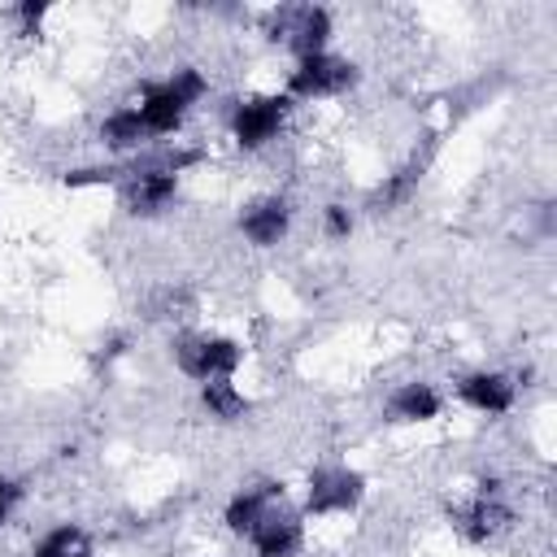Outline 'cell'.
Wrapping results in <instances>:
<instances>
[{"label":"cell","instance_id":"cell-1","mask_svg":"<svg viewBox=\"0 0 557 557\" xmlns=\"http://www.w3.org/2000/svg\"><path fill=\"white\" fill-rule=\"evenodd\" d=\"M209 161L205 148L174 139V144H152L139 157L122 161V183H117V209L135 222H161L174 213L183 200L187 178Z\"/></svg>","mask_w":557,"mask_h":557},{"label":"cell","instance_id":"cell-2","mask_svg":"<svg viewBox=\"0 0 557 557\" xmlns=\"http://www.w3.org/2000/svg\"><path fill=\"white\" fill-rule=\"evenodd\" d=\"M213 96V74L196 61H178L161 74H148L131 87V104L148 131L152 144H174L187 135L191 117L205 109V100Z\"/></svg>","mask_w":557,"mask_h":557},{"label":"cell","instance_id":"cell-3","mask_svg":"<svg viewBox=\"0 0 557 557\" xmlns=\"http://www.w3.org/2000/svg\"><path fill=\"white\" fill-rule=\"evenodd\" d=\"M296 113L300 109L278 87H248V91L226 96V104H222V135H226L231 152L265 157V152H274L287 139Z\"/></svg>","mask_w":557,"mask_h":557},{"label":"cell","instance_id":"cell-4","mask_svg":"<svg viewBox=\"0 0 557 557\" xmlns=\"http://www.w3.org/2000/svg\"><path fill=\"white\" fill-rule=\"evenodd\" d=\"M370 500V474L348 457H318L305 466L296 483V509L313 522H344L357 518Z\"/></svg>","mask_w":557,"mask_h":557},{"label":"cell","instance_id":"cell-5","mask_svg":"<svg viewBox=\"0 0 557 557\" xmlns=\"http://www.w3.org/2000/svg\"><path fill=\"white\" fill-rule=\"evenodd\" d=\"M257 35L274 52H283L292 61H305V57H318V52L335 48L339 17L322 0H278V4H265L257 13Z\"/></svg>","mask_w":557,"mask_h":557},{"label":"cell","instance_id":"cell-6","mask_svg":"<svg viewBox=\"0 0 557 557\" xmlns=\"http://www.w3.org/2000/svg\"><path fill=\"white\" fill-rule=\"evenodd\" d=\"M165 361L178 379L200 387L213 379H239L248 366V344L222 326H178L165 339Z\"/></svg>","mask_w":557,"mask_h":557},{"label":"cell","instance_id":"cell-7","mask_svg":"<svg viewBox=\"0 0 557 557\" xmlns=\"http://www.w3.org/2000/svg\"><path fill=\"white\" fill-rule=\"evenodd\" d=\"M366 83V70L357 57L331 48V52H318V57H305V61H292L278 91L296 104V109H313V104H331V100H348L357 87Z\"/></svg>","mask_w":557,"mask_h":557},{"label":"cell","instance_id":"cell-8","mask_svg":"<svg viewBox=\"0 0 557 557\" xmlns=\"http://www.w3.org/2000/svg\"><path fill=\"white\" fill-rule=\"evenodd\" d=\"M448 522L466 544H496L518 527V505L509 500L500 474H479L470 492L448 509Z\"/></svg>","mask_w":557,"mask_h":557},{"label":"cell","instance_id":"cell-9","mask_svg":"<svg viewBox=\"0 0 557 557\" xmlns=\"http://www.w3.org/2000/svg\"><path fill=\"white\" fill-rule=\"evenodd\" d=\"M296 222H300V205L292 200V191H252L248 200H239L235 209V239L252 252H278L283 244H292L296 235Z\"/></svg>","mask_w":557,"mask_h":557},{"label":"cell","instance_id":"cell-10","mask_svg":"<svg viewBox=\"0 0 557 557\" xmlns=\"http://www.w3.org/2000/svg\"><path fill=\"white\" fill-rule=\"evenodd\" d=\"M448 405H457L483 422H500L522 405V387H518L513 370H505V366H470V370L453 374Z\"/></svg>","mask_w":557,"mask_h":557},{"label":"cell","instance_id":"cell-11","mask_svg":"<svg viewBox=\"0 0 557 557\" xmlns=\"http://www.w3.org/2000/svg\"><path fill=\"white\" fill-rule=\"evenodd\" d=\"M444 413H448V387H440L431 374H405L379 400V418L396 431L435 426V422H444Z\"/></svg>","mask_w":557,"mask_h":557},{"label":"cell","instance_id":"cell-12","mask_svg":"<svg viewBox=\"0 0 557 557\" xmlns=\"http://www.w3.org/2000/svg\"><path fill=\"white\" fill-rule=\"evenodd\" d=\"M278 500H292V483L278 479V474H257V479L231 487V496H226L222 509H218V527H222L231 540L244 544L248 531H252Z\"/></svg>","mask_w":557,"mask_h":557},{"label":"cell","instance_id":"cell-13","mask_svg":"<svg viewBox=\"0 0 557 557\" xmlns=\"http://www.w3.org/2000/svg\"><path fill=\"white\" fill-rule=\"evenodd\" d=\"M248 553L252 557H305L309 553V518L292 500H278L252 531H248Z\"/></svg>","mask_w":557,"mask_h":557},{"label":"cell","instance_id":"cell-14","mask_svg":"<svg viewBox=\"0 0 557 557\" xmlns=\"http://www.w3.org/2000/svg\"><path fill=\"white\" fill-rule=\"evenodd\" d=\"M91 144L100 148L104 161H117V165L131 161V157H139L144 148H152V139H148V131H144V122H139V113H135L131 100H117V104H109L96 117Z\"/></svg>","mask_w":557,"mask_h":557},{"label":"cell","instance_id":"cell-15","mask_svg":"<svg viewBox=\"0 0 557 557\" xmlns=\"http://www.w3.org/2000/svg\"><path fill=\"white\" fill-rule=\"evenodd\" d=\"M422 178H426V157H405L400 165H392L383 178L370 183L366 200H361V213H374V218H392L400 209H409L422 191Z\"/></svg>","mask_w":557,"mask_h":557},{"label":"cell","instance_id":"cell-16","mask_svg":"<svg viewBox=\"0 0 557 557\" xmlns=\"http://www.w3.org/2000/svg\"><path fill=\"white\" fill-rule=\"evenodd\" d=\"M257 400L248 387H239V379H213L196 387V413L209 426H244L252 418Z\"/></svg>","mask_w":557,"mask_h":557},{"label":"cell","instance_id":"cell-17","mask_svg":"<svg viewBox=\"0 0 557 557\" xmlns=\"http://www.w3.org/2000/svg\"><path fill=\"white\" fill-rule=\"evenodd\" d=\"M26 557H100V548H96V535L78 518H57L35 531Z\"/></svg>","mask_w":557,"mask_h":557},{"label":"cell","instance_id":"cell-18","mask_svg":"<svg viewBox=\"0 0 557 557\" xmlns=\"http://www.w3.org/2000/svg\"><path fill=\"white\" fill-rule=\"evenodd\" d=\"M361 226V205H352L348 196H326L318 205V235L326 244H348Z\"/></svg>","mask_w":557,"mask_h":557},{"label":"cell","instance_id":"cell-19","mask_svg":"<svg viewBox=\"0 0 557 557\" xmlns=\"http://www.w3.org/2000/svg\"><path fill=\"white\" fill-rule=\"evenodd\" d=\"M122 183V165L117 161H78V165H65L61 170V187L65 191H117Z\"/></svg>","mask_w":557,"mask_h":557},{"label":"cell","instance_id":"cell-20","mask_svg":"<svg viewBox=\"0 0 557 557\" xmlns=\"http://www.w3.org/2000/svg\"><path fill=\"white\" fill-rule=\"evenodd\" d=\"M9 17H13V26H17L22 39H39L48 30V22H52V4L48 0H17L9 9Z\"/></svg>","mask_w":557,"mask_h":557},{"label":"cell","instance_id":"cell-21","mask_svg":"<svg viewBox=\"0 0 557 557\" xmlns=\"http://www.w3.org/2000/svg\"><path fill=\"white\" fill-rule=\"evenodd\" d=\"M22 505H26V479L0 470V531L13 527V518L22 513Z\"/></svg>","mask_w":557,"mask_h":557}]
</instances>
